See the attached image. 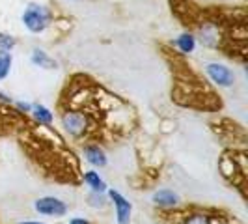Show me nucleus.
Here are the masks:
<instances>
[{"mask_svg":"<svg viewBox=\"0 0 248 224\" xmlns=\"http://www.w3.org/2000/svg\"><path fill=\"white\" fill-rule=\"evenodd\" d=\"M82 181L90 187L92 192L105 194V192L108 191V185L105 183V179H103V177L99 176V172H95V170H86V172L82 174Z\"/></svg>","mask_w":248,"mask_h":224,"instance_id":"obj_8","label":"nucleus"},{"mask_svg":"<svg viewBox=\"0 0 248 224\" xmlns=\"http://www.w3.org/2000/svg\"><path fill=\"white\" fill-rule=\"evenodd\" d=\"M172 45L181 54H190V52H194V49H196V37L192 36V34H188V32H183L181 36H177L172 41Z\"/></svg>","mask_w":248,"mask_h":224,"instance_id":"obj_9","label":"nucleus"},{"mask_svg":"<svg viewBox=\"0 0 248 224\" xmlns=\"http://www.w3.org/2000/svg\"><path fill=\"white\" fill-rule=\"evenodd\" d=\"M30 62L34 64V65H37V67H43V69H56V65H58L54 58H50L49 54L41 49L32 50V54H30Z\"/></svg>","mask_w":248,"mask_h":224,"instance_id":"obj_10","label":"nucleus"},{"mask_svg":"<svg viewBox=\"0 0 248 224\" xmlns=\"http://www.w3.org/2000/svg\"><path fill=\"white\" fill-rule=\"evenodd\" d=\"M0 101H2V103H6V105H12L13 103L12 97H10L8 94H4V92H0Z\"/></svg>","mask_w":248,"mask_h":224,"instance_id":"obj_18","label":"nucleus"},{"mask_svg":"<svg viewBox=\"0 0 248 224\" xmlns=\"http://www.w3.org/2000/svg\"><path fill=\"white\" fill-rule=\"evenodd\" d=\"M69 224H90V221H86L84 217H73L69 219Z\"/></svg>","mask_w":248,"mask_h":224,"instance_id":"obj_17","label":"nucleus"},{"mask_svg":"<svg viewBox=\"0 0 248 224\" xmlns=\"http://www.w3.org/2000/svg\"><path fill=\"white\" fill-rule=\"evenodd\" d=\"M181 224H218V217L209 215L205 211H194L190 215H186L181 221Z\"/></svg>","mask_w":248,"mask_h":224,"instance_id":"obj_12","label":"nucleus"},{"mask_svg":"<svg viewBox=\"0 0 248 224\" xmlns=\"http://www.w3.org/2000/svg\"><path fill=\"white\" fill-rule=\"evenodd\" d=\"M151 202H153V206H157L161 209H174L175 206H179L181 198H179L177 192L170 191V189H159V191L153 192Z\"/></svg>","mask_w":248,"mask_h":224,"instance_id":"obj_7","label":"nucleus"},{"mask_svg":"<svg viewBox=\"0 0 248 224\" xmlns=\"http://www.w3.org/2000/svg\"><path fill=\"white\" fill-rule=\"evenodd\" d=\"M17 45V39L12 34H0V52H12Z\"/></svg>","mask_w":248,"mask_h":224,"instance_id":"obj_14","label":"nucleus"},{"mask_svg":"<svg viewBox=\"0 0 248 224\" xmlns=\"http://www.w3.org/2000/svg\"><path fill=\"white\" fill-rule=\"evenodd\" d=\"M108 198H110L114 211H116V223L118 224H129L131 223V215H133V204L125 198L120 191L108 189L107 191Z\"/></svg>","mask_w":248,"mask_h":224,"instance_id":"obj_5","label":"nucleus"},{"mask_svg":"<svg viewBox=\"0 0 248 224\" xmlns=\"http://www.w3.org/2000/svg\"><path fill=\"white\" fill-rule=\"evenodd\" d=\"M15 107H17V111L19 112H30L32 111V105L30 103H23V101H17V103H13Z\"/></svg>","mask_w":248,"mask_h":224,"instance_id":"obj_16","label":"nucleus"},{"mask_svg":"<svg viewBox=\"0 0 248 224\" xmlns=\"http://www.w3.org/2000/svg\"><path fill=\"white\" fill-rule=\"evenodd\" d=\"M82 155H84V161L92 164L93 168H105L108 164V157L99 144H86L82 149Z\"/></svg>","mask_w":248,"mask_h":224,"instance_id":"obj_6","label":"nucleus"},{"mask_svg":"<svg viewBox=\"0 0 248 224\" xmlns=\"http://www.w3.org/2000/svg\"><path fill=\"white\" fill-rule=\"evenodd\" d=\"M205 73L211 79V82H215L217 86L220 88H230L233 86V82H235L233 71L228 65H224V64H218V62L205 64Z\"/></svg>","mask_w":248,"mask_h":224,"instance_id":"obj_4","label":"nucleus"},{"mask_svg":"<svg viewBox=\"0 0 248 224\" xmlns=\"http://www.w3.org/2000/svg\"><path fill=\"white\" fill-rule=\"evenodd\" d=\"M90 206H93V208H103L107 202H105V196L99 194V192H92V196H90Z\"/></svg>","mask_w":248,"mask_h":224,"instance_id":"obj_15","label":"nucleus"},{"mask_svg":"<svg viewBox=\"0 0 248 224\" xmlns=\"http://www.w3.org/2000/svg\"><path fill=\"white\" fill-rule=\"evenodd\" d=\"M13 56L12 52H0V80H4L12 71Z\"/></svg>","mask_w":248,"mask_h":224,"instance_id":"obj_13","label":"nucleus"},{"mask_svg":"<svg viewBox=\"0 0 248 224\" xmlns=\"http://www.w3.org/2000/svg\"><path fill=\"white\" fill-rule=\"evenodd\" d=\"M21 19H23V25L26 26L28 32H32V34H41V32H45V28L50 25L52 13H50V10L47 6L30 2L25 8Z\"/></svg>","mask_w":248,"mask_h":224,"instance_id":"obj_1","label":"nucleus"},{"mask_svg":"<svg viewBox=\"0 0 248 224\" xmlns=\"http://www.w3.org/2000/svg\"><path fill=\"white\" fill-rule=\"evenodd\" d=\"M30 114L36 118V122L39 125H45V127H49V125H52V122H54V114L45 107V105H32V111H30Z\"/></svg>","mask_w":248,"mask_h":224,"instance_id":"obj_11","label":"nucleus"},{"mask_svg":"<svg viewBox=\"0 0 248 224\" xmlns=\"http://www.w3.org/2000/svg\"><path fill=\"white\" fill-rule=\"evenodd\" d=\"M62 127L73 138H84L90 133V118L80 111H65L62 114Z\"/></svg>","mask_w":248,"mask_h":224,"instance_id":"obj_2","label":"nucleus"},{"mask_svg":"<svg viewBox=\"0 0 248 224\" xmlns=\"http://www.w3.org/2000/svg\"><path fill=\"white\" fill-rule=\"evenodd\" d=\"M34 209L43 217H54L60 219L67 215V204L58 196H43L34 202Z\"/></svg>","mask_w":248,"mask_h":224,"instance_id":"obj_3","label":"nucleus"},{"mask_svg":"<svg viewBox=\"0 0 248 224\" xmlns=\"http://www.w3.org/2000/svg\"><path fill=\"white\" fill-rule=\"evenodd\" d=\"M19 224H45V223H36V221H26V223H19Z\"/></svg>","mask_w":248,"mask_h":224,"instance_id":"obj_19","label":"nucleus"}]
</instances>
